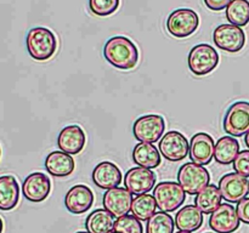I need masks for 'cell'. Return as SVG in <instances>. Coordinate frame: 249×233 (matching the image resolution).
<instances>
[{"label": "cell", "instance_id": "6da1fadb", "mask_svg": "<svg viewBox=\"0 0 249 233\" xmlns=\"http://www.w3.org/2000/svg\"><path fill=\"white\" fill-rule=\"evenodd\" d=\"M104 56L107 62L122 70L135 67L139 61V51L135 44L126 36H113L104 46Z\"/></svg>", "mask_w": 249, "mask_h": 233}, {"label": "cell", "instance_id": "7a4b0ae2", "mask_svg": "<svg viewBox=\"0 0 249 233\" xmlns=\"http://www.w3.org/2000/svg\"><path fill=\"white\" fill-rule=\"evenodd\" d=\"M27 50L36 61H46L53 56L57 49V39L50 29L36 27L28 32L26 38Z\"/></svg>", "mask_w": 249, "mask_h": 233}, {"label": "cell", "instance_id": "3957f363", "mask_svg": "<svg viewBox=\"0 0 249 233\" xmlns=\"http://www.w3.org/2000/svg\"><path fill=\"white\" fill-rule=\"evenodd\" d=\"M178 182L187 194L199 193L211 182V175L203 165L185 163L178 171Z\"/></svg>", "mask_w": 249, "mask_h": 233}, {"label": "cell", "instance_id": "277c9868", "mask_svg": "<svg viewBox=\"0 0 249 233\" xmlns=\"http://www.w3.org/2000/svg\"><path fill=\"white\" fill-rule=\"evenodd\" d=\"M153 197L157 203V208L164 213H172L184 204L186 192L177 182L164 181L156 184Z\"/></svg>", "mask_w": 249, "mask_h": 233}, {"label": "cell", "instance_id": "5b68a950", "mask_svg": "<svg viewBox=\"0 0 249 233\" xmlns=\"http://www.w3.org/2000/svg\"><path fill=\"white\" fill-rule=\"evenodd\" d=\"M189 68L194 74L206 75L213 72L219 63V55L209 44H198L189 53Z\"/></svg>", "mask_w": 249, "mask_h": 233}, {"label": "cell", "instance_id": "8992f818", "mask_svg": "<svg viewBox=\"0 0 249 233\" xmlns=\"http://www.w3.org/2000/svg\"><path fill=\"white\" fill-rule=\"evenodd\" d=\"M199 17L191 9H178L167 19V29L175 38H186L197 31Z\"/></svg>", "mask_w": 249, "mask_h": 233}, {"label": "cell", "instance_id": "52a82bcc", "mask_svg": "<svg viewBox=\"0 0 249 233\" xmlns=\"http://www.w3.org/2000/svg\"><path fill=\"white\" fill-rule=\"evenodd\" d=\"M224 130L235 137H241L248 133L249 102L238 101L231 104L224 118Z\"/></svg>", "mask_w": 249, "mask_h": 233}, {"label": "cell", "instance_id": "ba28073f", "mask_svg": "<svg viewBox=\"0 0 249 233\" xmlns=\"http://www.w3.org/2000/svg\"><path fill=\"white\" fill-rule=\"evenodd\" d=\"M165 130L164 118L158 114H147L136 119L133 126V133L140 142H157Z\"/></svg>", "mask_w": 249, "mask_h": 233}, {"label": "cell", "instance_id": "9c48e42d", "mask_svg": "<svg viewBox=\"0 0 249 233\" xmlns=\"http://www.w3.org/2000/svg\"><path fill=\"white\" fill-rule=\"evenodd\" d=\"M213 40L219 49L228 52H238L246 44V34L235 24H220L214 29Z\"/></svg>", "mask_w": 249, "mask_h": 233}, {"label": "cell", "instance_id": "30bf717a", "mask_svg": "<svg viewBox=\"0 0 249 233\" xmlns=\"http://www.w3.org/2000/svg\"><path fill=\"white\" fill-rule=\"evenodd\" d=\"M158 148L160 154L169 162H180L185 159L190 152L187 138L179 131H169L162 136Z\"/></svg>", "mask_w": 249, "mask_h": 233}, {"label": "cell", "instance_id": "8fae6325", "mask_svg": "<svg viewBox=\"0 0 249 233\" xmlns=\"http://www.w3.org/2000/svg\"><path fill=\"white\" fill-rule=\"evenodd\" d=\"M219 189L228 203H240L242 199L247 198L249 193V181L247 177L230 172L223 176L219 181Z\"/></svg>", "mask_w": 249, "mask_h": 233}, {"label": "cell", "instance_id": "7c38bea8", "mask_svg": "<svg viewBox=\"0 0 249 233\" xmlns=\"http://www.w3.org/2000/svg\"><path fill=\"white\" fill-rule=\"evenodd\" d=\"M131 203H133V194L124 187L107 189L102 199L105 209L116 217L128 215L129 211L131 210Z\"/></svg>", "mask_w": 249, "mask_h": 233}, {"label": "cell", "instance_id": "4fadbf2b", "mask_svg": "<svg viewBox=\"0 0 249 233\" xmlns=\"http://www.w3.org/2000/svg\"><path fill=\"white\" fill-rule=\"evenodd\" d=\"M51 191V182L48 175L43 172H33L24 179L22 183V193L27 200L40 203L45 200Z\"/></svg>", "mask_w": 249, "mask_h": 233}, {"label": "cell", "instance_id": "5bb4252c", "mask_svg": "<svg viewBox=\"0 0 249 233\" xmlns=\"http://www.w3.org/2000/svg\"><path fill=\"white\" fill-rule=\"evenodd\" d=\"M156 183V175L151 169L146 167H133L124 176L125 188L131 194H146L153 189Z\"/></svg>", "mask_w": 249, "mask_h": 233}, {"label": "cell", "instance_id": "9a60e30c", "mask_svg": "<svg viewBox=\"0 0 249 233\" xmlns=\"http://www.w3.org/2000/svg\"><path fill=\"white\" fill-rule=\"evenodd\" d=\"M240 217L231 204H221L211 215L209 226L215 233H233L240 227Z\"/></svg>", "mask_w": 249, "mask_h": 233}, {"label": "cell", "instance_id": "2e32d148", "mask_svg": "<svg viewBox=\"0 0 249 233\" xmlns=\"http://www.w3.org/2000/svg\"><path fill=\"white\" fill-rule=\"evenodd\" d=\"M94 204V193L85 184H75L65 197V205L71 214L87 213Z\"/></svg>", "mask_w": 249, "mask_h": 233}, {"label": "cell", "instance_id": "e0dca14e", "mask_svg": "<svg viewBox=\"0 0 249 233\" xmlns=\"http://www.w3.org/2000/svg\"><path fill=\"white\" fill-rule=\"evenodd\" d=\"M214 140L206 133H198L192 136L190 143V158L198 165H208L214 157Z\"/></svg>", "mask_w": 249, "mask_h": 233}, {"label": "cell", "instance_id": "ac0fdd59", "mask_svg": "<svg viewBox=\"0 0 249 233\" xmlns=\"http://www.w3.org/2000/svg\"><path fill=\"white\" fill-rule=\"evenodd\" d=\"M87 136L79 125H68L61 130L57 137V146L67 154H78L84 148Z\"/></svg>", "mask_w": 249, "mask_h": 233}, {"label": "cell", "instance_id": "d6986e66", "mask_svg": "<svg viewBox=\"0 0 249 233\" xmlns=\"http://www.w3.org/2000/svg\"><path fill=\"white\" fill-rule=\"evenodd\" d=\"M92 181L102 189H111L118 187L122 182V172L116 164L111 162H102L92 170Z\"/></svg>", "mask_w": 249, "mask_h": 233}, {"label": "cell", "instance_id": "ffe728a7", "mask_svg": "<svg viewBox=\"0 0 249 233\" xmlns=\"http://www.w3.org/2000/svg\"><path fill=\"white\" fill-rule=\"evenodd\" d=\"M45 167L49 174L53 176L66 177L74 171L75 163L71 154H67L62 150H55L46 157Z\"/></svg>", "mask_w": 249, "mask_h": 233}, {"label": "cell", "instance_id": "44dd1931", "mask_svg": "<svg viewBox=\"0 0 249 233\" xmlns=\"http://www.w3.org/2000/svg\"><path fill=\"white\" fill-rule=\"evenodd\" d=\"M203 225V213L196 205L184 206L175 215V227L185 232H195Z\"/></svg>", "mask_w": 249, "mask_h": 233}, {"label": "cell", "instance_id": "7402d4cb", "mask_svg": "<svg viewBox=\"0 0 249 233\" xmlns=\"http://www.w3.org/2000/svg\"><path fill=\"white\" fill-rule=\"evenodd\" d=\"M19 186L12 175L0 176V210L9 211L18 204Z\"/></svg>", "mask_w": 249, "mask_h": 233}, {"label": "cell", "instance_id": "603a6c76", "mask_svg": "<svg viewBox=\"0 0 249 233\" xmlns=\"http://www.w3.org/2000/svg\"><path fill=\"white\" fill-rule=\"evenodd\" d=\"M133 160L136 165L146 169H155L160 165V150L152 143L140 142L135 146L133 150Z\"/></svg>", "mask_w": 249, "mask_h": 233}, {"label": "cell", "instance_id": "cb8c5ba5", "mask_svg": "<svg viewBox=\"0 0 249 233\" xmlns=\"http://www.w3.org/2000/svg\"><path fill=\"white\" fill-rule=\"evenodd\" d=\"M223 196L219 187L215 184H208L204 187L195 198V204L203 214H213L221 205Z\"/></svg>", "mask_w": 249, "mask_h": 233}, {"label": "cell", "instance_id": "d4e9b609", "mask_svg": "<svg viewBox=\"0 0 249 233\" xmlns=\"http://www.w3.org/2000/svg\"><path fill=\"white\" fill-rule=\"evenodd\" d=\"M240 153V143L232 136H223L219 138L214 150V159L216 163L229 165L233 163Z\"/></svg>", "mask_w": 249, "mask_h": 233}, {"label": "cell", "instance_id": "484cf974", "mask_svg": "<svg viewBox=\"0 0 249 233\" xmlns=\"http://www.w3.org/2000/svg\"><path fill=\"white\" fill-rule=\"evenodd\" d=\"M114 216L106 209H96L89 214L85 227L89 233H109L114 228Z\"/></svg>", "mask_w": 249, "mask_h": 233}, {"label": "cell", "instance_id": "4316f807", "mask_svg": "<svg viewBox=\"0 0 249 233\" xmlns=\"http://www.w3.org/2000/svg\"><path fill=\"white\" fill-rule=\"evenodd\" d=\"M157 209V203L155 200V197L152 194H140L133 199L131 203V214L139 218L140 221L148 220Z\"/></svg>", "mask_w": 249, "mask_h": 233}, {"label": "cell", "instance_id": "83f0119b", "mask_svg": "<svg viewBox=\"0 0 249 233\" xmlns=\"http://www.w3.org/2000/svg\"><path fill=\"white\" fill-rule=\"evenodd\" d=\"M226 18L231 24L243 27L249 22L248 0H232L226 7Z\"/></svg>", "mask_w": 249, "mask_h": 233}, {"label": "cell", "instance_id": "f1b7e54d", "mask_svg": "<svg viewBox=\"0 0 249 233\" xmlns=\"http://www.w3.org/2000/svg\"><path fill=\"white\" fill-rule=\"evenodd\" d=\"M174 218L164 211H158L147 220L146 233H174Z\"/></svg>", "mask_w": 249, "mask_h": 233}, {"label": "cell", "instance_id": "f546056e", "mask_svg": "<svg viewBox=\"0 0 249 233\" xmlns=\"http://www.w3.org/2000/svg\"><path fill=\"white\" fill-rule=\"evenodd\" d=\"M116 233H143L142 223L134 215H125L118 217L114 223Z\"/></svg>", "mask_w": 249, "mask_h": 233}, {"label": "cell", "instance_id": "4dcf8cb0", "mask_svg": "<svg viewBox=\"0 0 249 233\" xmlns=\"http://www.w3.org/2000/svg\"><path fill=\"white\" fill-rule=\"evenodd\" d=\"M90 11L96 16H108L119 7V0H89Z\"/></svg>", "mask_w": 249, "mask_h": 233}, {"label": "cell", "instance_id": "1f68e13d", "mask_svg": "<svg viewBox=\"0 0 249 233\" xmlns=\"http://www.w3.org/2000/svg\"><path fill=\"white\" fill-rule=\"evenodd\" d=\"M232 166L237 174L245 177H249V150L238 153L236 159L233 160Z\"/></svg>", "mask_w": 249, "mask_h": 233}, {"label": "cell", "instance_id": "d6a6232c", "mask_svg": "<svg viewBox=\"0 0 249 233\" xmlns=\"http://www.w3.org/2000/svg\"><path fill=\"white\" fill-rule=\"evenodd\" d=\"M237 215L243 223L249 225V198H245L237 204Z\"/></svg>", "mask_w": 249, "mask_h": 233}, {"label": "cell", "instance_id": "836d02e7", "mask_svg": "<svg viewBox=\"0 0 249 233\" xmlns=\"http://www.w3.org/2000/svg\"><path fill=\"white\" fill-rule=\"evenodd\" d=\"M231 1L232 0H204V4L213 11H221V10L226 9Z\"/></svg>", "mask_w": 249, "mask_h": 233}, {"label": "cell", "instance_id": "e575fe53", "mask_svg": "<svg viewBox=\"0 0 249 233\" xmlns=\"http://www.w3.org/2000/svg\"><path fill=\"white\" fill-rule=\"evenodd\" d=\"M245 142H246V146L249 148V131L246 133V136H245Z\"/></svg>", "mask_w": 249, "mask_h": 233}, {"label": "cell", "instance_id": "d590c367", "mask_svg": "<svg viewBox=\"0 0 249 233\" xmlns=\"http://www.w3.org/2000/svg\"><path fill=\"white\" fill-rule=\"evenodd\" d=\"M2 230H4V222H2L1 217H0V233H2Z\"/></svg>", "mask_w": 249, "mask_h": 233}, {"label": "cell", "instance_id": "8d00e7d4", "mask_svg": "<svg viewBox=\"0 0 249 233\" xmlns=\"http://www.w3.org/2000/svg\"><path fill=\"white\" fill-rule=\"evenodd\" d=\"M177 233H191V232H185V231H178Z\"/></svg>", "mask_w": 249, "mask_h": 233}, {"label": "cell", "instance_id": "74e56055", "mask_svg": "<svg viewBox=\"0 0 249 233\" xmlns=\"http://www.w3.org/2000/svg\"><path fill=\"white\" fill-rule=\"evenodd\" d=\"M77 233H89V232H83V231H80V232H77Z\"/></svg>", "mask_w": 249, "mask_h": 233}, {"label": "cell", "instance_id": "f35d334b", "mask_svg": "<svg viewBox=\"0 0 249 233\" xmlns=\"http://www.w3.org/2000/svg\"><path fill=\"white\" fill-rule=\"evenodd\" d=\"M0 157H1V148H0Z\"/></svg>", "mask_w": 249, "mask_h": 233}, {"label": "cell", "instance_id": "ab89813d", "mask_svg": "<svg viewBox=\"0 0 249 233\" xmlns=\"http://www.w3.org/2000/svg\"><path fill=\"white\" fill-rule=\"evenodd\" d=\"M109 233H116V232H109Z\"/></svg>", "mask_w": 249, "mask_h": 233}, {"label": "cell", "instance_id": "60d3db41", "mask_svg": "<svg viewBox=\"0 0 249 233\" xmlns=\"http://www.w3.org/2000/svg\"><path fill=\"white\" fill-rule=\"evenodd\" d=\"M212 233H213V232H212Z\"/></svg>", "mask_w": 249, "mask_h": 233}]
</instances>
